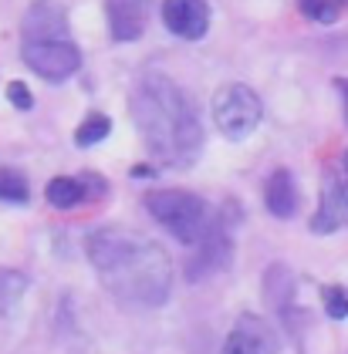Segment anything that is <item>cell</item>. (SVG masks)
<instances>
[{
	"label": "cell",
	"instance_id": "cell-3",
	"mask_svg": "<svg viewBox=\"0 0 348 354\" xmlns=\"http://www.w3.org/2000/svg\"><path fill=\"white\" fill-rule=\"evenodd\" d=\"M149 216L159 223L166 233H173L180 243H196L210 226V206L189 189H156L146 196Z\"/></svg>",
	"mask_w": 348,
	"mask_h": 354
},
{
	"label": "cell",
	"instance_id": "cell-13",
	"mask_svg": "<svg viewBox=\"0 0 348 354\" xmlns=\"http://www.w3.org/2000/svg\"><path fill=\"white\" fill-rule=\"evenodd\" d=\"M264 206L277 219H291L297 213V186L288 169L270 172V179L264 183Z\"/></svg>",
	"mask_w": 348,
	"mask_h": 354
},
{
	"label": "cell",
	"instance_id": "cell-17",
	"mask_svg": "<svg viewBox=\"0 0 348 354\" xmlns=\"http://www.w3.org/2000/svg\"><path fill=\"white\" fill-rule=\"evenodd\" d=\"M31 199V186L17 169H7L0 165V203H14V206H24Z\"/></svg>",
	"mask_w": 348,
	"mask_h": 354
},
{
	"label": "cell",
	"instance_id": "cell-2",
	"mask_svg": "<svg viewBox=\"0 0 348 354\" xmlns=\"http://www.w3.org/2000/svg\"><path fill=\"white\" fill-rule=\"evenodd\" d=\"M129 111L139 129V138L153 159L173 169L196 162L203 149V122L193 109L189 95L169 75L149 71L135 84Z\"/></svg>",
	"mask_w": 348,
	"mask_h": 354
},
{
	"label": "cell",
	"instance_id": "cell-11",
	"mask_svg": "<svg viewBox=\"0 0 348 354\" xmlns=\"http://www.w3.org/2000/svg\"><path fill=\"white\" fill-rule=\"evenodd\" d=\"M108 10V30L115 41H139L149 17H153V0H105Z\"/></svg>",
	"mask_w": 348,
	"mask_h": 354
},
{
	"label": "cell",
	"instance_id": "cell-10",
	"mask_svg": "<svg viewBox=\"0 0 348 354\" xmlns=\"http://www.w3.org/2000/svg\"><path fill=\"white\" fill-rule=\"evenodd\" d=\"M24 41H61L68 37V14L58 0H34L21 21Z\"/></svg>",
	"mask_w": 348,
	"mask_h": 354
},
{
	"label": "cell",
	"instance_id": "cell-4",
	"mask_svg": "<svg viewBox=\"0 0 348 354\" xmlns=\"http://www.w3.org/2000/svg\"><path fill=\"white\" fill-rule=\"evenodd\" d=\"M261 118H264V105H261L254 88L234 82V84H223L214 95V125L220 129L223 138L243 142L247 136L257 132Z\"/></svg>",
	"mask_w": 348,
	"mask_h": 354
},
{
	"label": "cell",
	"instance_id": "cell-9",
	"mask_svg": "<svg viewBox=\"0 0 348 354\" xmlns=\"http://www.w3.org/2000/svg\"><path fill=\"white\" fill-rule=\"evenodd\" d=\"M162 24L183 41H200L210 30L207 0H162Z\"/></svg>",
	"mask_w": 348,
	"mask_h": 354
},
{
	"label": "cell",
	"instance_id": "cell-18",
	"mask_svg": "<svg viewBox=\"0 0 348 354\" xmlns=\"http://www.w3.org/2000/svg\"><path fill=\"white\" fill-rule=\"evenodd\" d=\"M348 7V0H297V10L318 24H335L342 17V10Z\"/></svg>",
	"mask_w": 348,
	"mask_h": 354
},
{
	"label": "cell",
	"instance_id": "cell-19",
	"mask_svg": "<svg viewBox=\"0 0 348 354\" xmlns=\"http://www.w3.org/2000/svg\"><path fill=\"white\" fill-rule=\"evenodd\" d=\"M322 304H324V314L342 321L348 317V287H338V283H328L322 287Z\"/></svg>",
	"mask_w": 348,
	"mask_h": 354
},
{
	"label": "cell",
	"instance_id": "cell-14",
	"mask_svg": "<svg viewBox=\"0 0 348 354\" xmlns=\"http://www.w3.org/2000/svg\"><path fill=\"white\" fill-rule=\"evenodd\" d=\"M264 297L270 300V307L291 324L295 317V273L288 270L284 263H274L268 273H264Z\"/></svg>",
	"mask_w": 348,
	"mask_h": 354
},
{
	"label": "cell",
	"instance_id": "cell-20",
	"mask_svg": "<svg viewBox=\"0 0 348 354\" xmlns=\"http://www.w3.org/2000/svg\"><path fill=\"white\" fill-rule=\"evenodd\" d=\"M7 98H10V105H14V109H21V111L34 109V95H31V88H27L24 82H10L7 84Z\"/></svg>",
	"mask_w": 348,
	"mask_h": 354
},
{
	"label": "cell",
	"instance_id": "cell-12",
	"mask_svg": "<svg viewBox=\"0 0 348 354\" xmlns=\"http://www.w3.org/2000/svg\"><path fill=\"white\" fill-rule=\"evenodd\" d=\"M48 203H51L54 209H75L81 203H88V199H98V196H105V183L98 179V176H54L51 183H48Z\"/></svg>",
	"mask_w": 348,
	"mask_h": 354
},
{
	"label": "cell",
	"instance_id": "cell-5",
	"mask_svg": "<svg viewBox=\"0 0 348 354\" xmlns=\"http://www.w3.org/2000/svg\"><path fill=\"white\" fill-rule=\"evenodd\" d=\"M21 57H24V64L37 78H44L51 84L68 82L81 68V51L71 37H61V41H24L21 44Z\"/></svg>",
	"mask_w": 348,
	"mask_h": 354
},
{
	"label": "cell",
	"instance_id": "cell-21",
	"mask_svg": "<svg viewBox=\"0 0 348 354\" xmlns=\"http://www.w3.org/2000/svg\"><path fill=\"white\" fill-rule=\"evenodd\" d=\"M335 88L342 95V109H345V122H348V78H335Z\"/></svg>",
	"mask_w": 348,
	"mask_h": 354
},
{
	"label": "cell",
	"instance_id": "cell-22",
	"mask_svg": "<svg viewBox=\"0 0 348 354\" xmlns=\"http://www.w3.org/2000/svg\"><path fill=\"white\" fill-rule=\"evenodd\" d=\"M342 169H345V176H348V149H345V156H342Z\"/></svg>",
	"mask_w": 348,
	"mask_h": 354
},
{
	"label": "cell",
	"instance_id": "cell-8",
	"mask_svg": "<svg viewBox=\"0 0 348 354\" xmlns=\"http://www.w3.org/2000/svg\"><path fill=\"white\" fill-rule=\"evenodd\" d=\"M348 226V176H328L322 189V203L311 216V233L328 236Z\"/></svg>",
	"mask_w": 348,
	"mask_h": 354
},
{
	"label": "cell",
	"instance_id": "cell-16",
	"mask_svg": "<svg viewBox=\"0 0 348 354\" xmlns=\"http://www.w3.org/2000/svg\"><path fill=\"white\" fill-rule=\"evenodd\" d=\"M108 132H112V118L102 115V111H92L78 129H75V145L92 149V145H98L102 138H108Z\"/></svg>",
	"mask_w": 348,
	"mask_h": 354
},
{
	"label": "cell",
	"instance_id": "cell-1",
	"mask_svg": "<svg viewBox=\"0 0 348 354\" xmlns=\"http://www.w3.org/2000/svg\"><path fill=\"white\" fill-rule=\"evenodd\" d=\"M88 260L105 290L125 307H159L173 290V260L156 240H142L122 230H95L88 240Z\"/></svg>",
	"mask_w": 348,
	"mask_h": 354
},
{
	"label": "cell",
	"instance_id": "cell-6",
	"mask_svg": "<svg viewBox=\"0 0 348 354\" xmlns=\"http://www.w3.org/2000/svg\"><path fill=\"white\" fill-rule=\"evenodd\" d=\"M193 246H196V250H193V257L186 260V280L189 283H200V280L220 273L230 263V257H234V236H230L227 219L214 216L210 226H207V233Z\"/></svg>",
	"mask_w": 348,
	"mask_h": 354
},
{
	"label": "cell",
	"instance_id": "cell-15",
	"mask_svg": "<svg viewBox=\"0 0 348 354\" xmlns=\"http://www.w3.org/2000/svg\"><path fill=\"white\" fill-rule=\"evenodd\" d=\"M27 290V277L21 270H7V267H0V317H7V314H14V307L21 304Z\"/></svg>",
	"mask_w": 348,
	"mask_h": 354
},
{
	"label": "cell",
	"instance_id": "cell-7",
	"mask_svg": "<svg viewBox=\"0 0 348 354\" xmlns=\"http://www.w3.org/2000/svg\"><path fill=\"white\" fill-rule=\"evenodd\" d=\"M277 334L257 314H241L237 324L230 327L220 354H277Z\"/></svg>",
	"mask_w": 348,
	"mask_h": 354
}]
</instances>
